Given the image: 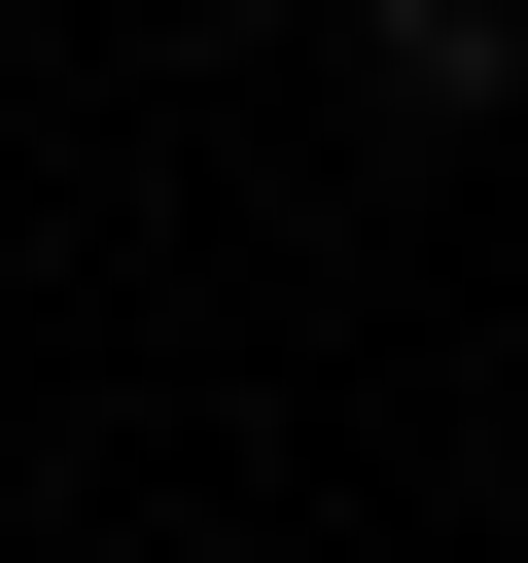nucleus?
Wrapping results in <instances>:
<instances>
[{"label": "nucleus", "mask_w": 528, "mask_h": 563, "mask_svg": "<svg viewBox=\"0 0 528 563\" xmlns=\"http://www.w3.org/2000/svg\"><path fill=\"white\" fill-rule=\"evenodd\" d=\"M352 70H387V106H493V70H528V0H352Z\"/></svg>", "instance_id": "nucleus-1"}]
</instances>
